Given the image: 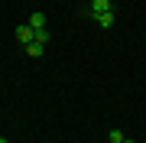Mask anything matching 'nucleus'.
I'll use <instances>...</instances> for the list:
<instances>
[{
  "label": "nucleus",
  "instance_id": "1",
  "mask_svg": "<svg viewBox=\"0 0 146 143\" xmlns=\"http://www.w3.org/2000/svg\"><path fill=\"white\" fill-rule=\"evenodd\" d=\"M16 39H20L23 46H29L33 39H36V29H33L29 23H20V26H16Z\"/></svg>",
  "mask_w": 146,
  "mask_h": 143
},
{
  "label": "nucleus",
  "instance_id": "2",
  "mask_svg": "<svg viewBox=\"0 0 146 143\" xmlns=\"http://www.w3.org/2000/svg\"><path fill=\"white\" fill-rule=\"evenodd\" d=\"M114 20H117V13H114V10H104V13L94 16V23H98L101 29H110V26H114Z\"/></svg>",
  "mask_w": 146,
  "mask_h": 143
},
{
  "label": "nucleus",
  "instance_id": "3",
  "mask_svg": "<svg viewBox=\"0 0 146 143\" xmlns=\"http://www.w3.org/2000/svg\"><path fill=\"white\" fill-rule=\"evenodd\" d=\"M104 10H114V7H110V0H91V7H88L91 16H98V13H104Z\"/></svg>",
  "mask_w": 146,
  "mask_h": 143
},
{
  "label": "nucleus",
  "instance_id": "4",
  "mask_svg": "<svg viewBox=\"0 0 146 143\" xmlns=\"http://www.w3.org/2000/svg\"><path fill=\"white\" fill-rule=\"evenodd\" d=\"M26 23H29V26H33V29H46V16H42L39 10H36V13H33V16H29V20H26Z\"/></svg>",
  "mask_w": 146,
  "mask_h": 143
},
{
  "label": "nucleus",
  "instance_id": "5",
  "mask_svg": "<svg viewBox=\"0 0 146 143\" xmlns=\"http://www.w3.org/2000/svg\"><path fill=\"white\" fill-rule=\"evenodd\" d=\"M42 49H46L42 43H29V46H26V55H29V59H39V55H42Z\"/></svg>",
  "mask_w": 146,
  "mask_h": 143
},
{
  "label": "nucleus",
  "instance_id": "6",
  "mask_svg": "<svg viewBox=\"0 0 146 143\" xmlns=\"http://www.w3.org/2000/svg\"><path fill=\"white\" fill-rule=\"evenodd\" d=\"M33 43H42V46H46L49 43V33L46 29H36V39H33Z\"/></svg>",
  "mask_w": 146,
  "mask_h": 143
},
{
  "label": "nucleus",
  "instance_id": "7",
  "mask_svg": "<svg viewBox=\"0 0 146 143\" xmlns=\"http://www.w3.org/2000/svg\"><path fill=\"white\" fill-rule=\"evenodd\" d=\"M127 137H123V133H120V130H110V143H123Z\"/></svg>",
  "mask_w": 146,
  "mask_h": 143
},
{
  "label": "nucleus",
  "instance_id": "8",
  "mask_svg": "<svg viewBox=\"0 0 146 143\" xmlns=\"http://www.w3.org/2000/svg\"><path fill=\"white\" fill-rule=\"evenodd\" d=\"M0 143H10V140H7V137H0Z\"/></svg>",
  "mask_w": 146,
  "mask_h": 143
},
{
  "label": "nucleus",
  "instance_id": "9",
  "mask_svg": "<svg viewBox=\"0 0 146 143\" xmlns=\"http://www.w3.org/2000/svg\"><path fill=\"white\" fill-rule=\"evenodd\" d=\"M123 143H133V140H123Z\"/></svg>",
  "mask_w": 146,
  "mask_h": 143
}]
</instances>
